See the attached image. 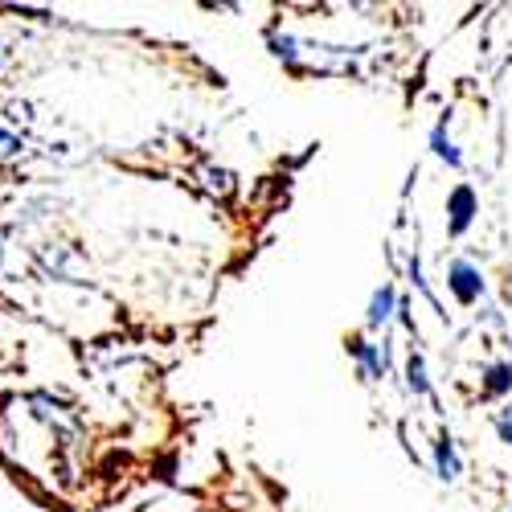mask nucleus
Returning a JSON list of instances; mask_svg holds the SVG:
<instances>
[{"label":"nucleus","instance_id":"nucleus-1","mask_svg":"<svg viewBox=\"0 0 512 512\" xmlns=\"http://www.w3.org/2000/svg\"><path fill=\"white\" fill-rule=\"evenodd\" d=\"M37 267L54 275V279H78L82 271H87V263H82V254L70 246V242H50L37 250Z\"/></svg>","mask_w":512,"mask_h":512},{"label":"nucleus","instance_id":"nucleus-2","mask_svg":"<svg viewBox=\"0 0 512 512\" xmlns=\"http://www.w3.org/2000/svg\"><path fill=\"white\" fill-rule=\"evenodd\" d=\"M447 283H451V291H455L459 304H476L480 295H484V279H480V271L467 263V259H455V263L447 267Z\"/></svg>","mask_w":512,"mask_h":512},{"label":"nucleus","instance_id":"nucleus-3","mask_svg":"<svg viewBox=\"0 0 512 512\" xmlns=\"http://www.w3.org/2000/svg\"><path fill=\"white\" fill-rule=\"evenodd\" d=\"M447 213H451V234L459 238L467 226H472V213H476V193L467 189V185H459V189L451 193V201H447Z\"/></svg>","mask_w":512,"mask_h":512},{"label":"nucleus","instance_id":"nucleus-4","mask_svg":"<svg viewBox=\"0 0 512 512\" xmlns=\"http://www.w3.org/2000/svg\"><path fill=\"white\" fill-rule=\"evenodd\" d=\"M394 312H398V291H394V287L386 283V287H377V291H373L365 324H369V328H381V324H386V320H390Z\"/></svg>","mask_w":512,"mask_h":512},{"label":"nucleus","instance_id":"nucleus-5","mask_svg":"<svg viewBox=\"0 0 512 512\" xmlns=\"http://www.w3.org/2000/svg\"><path fill=\"white\" fill-rule=\"evenodd\" d=\"M349 353L357 357V365H361L365 377H381V373H386V349H381V345H369V340H353Z\"/></svg>","mask_w":512,"mask_h":512},{"label":"nucleus","instance_id":"nucleus-6","mask_svg":"<svg viewBox=\"0 0 512 512\" xmlns=\"http://www.w3.org/2000/svg\"><path fill=\"white\" fill-rule=\"evenodd\" d=\"M435 472H439V480H459V455H455V443L443 435L439 443H435Z\"/></svg>","mask_w":512,"mask_h":512},{"label":"nucleus","instance_id":"nucleus-7","mask_svg":"<svg viewBox=\"0 0 512 512\" xmlns=\"http://www.w3.org/2000/svg\"><path fill=\"white\" fill-rule=\"evenodd\" d=\"M431 148H435V156L447 160L451 168H463V156L455 152V144H451V136H447V123H439L435 132H431Z\"/></svg>","mask_w":512,"mask_h":512},{"label":"nucleus","instance_id":"nucleus-8","mask_svg":"<svg viewBox=\"0 0 512 512\" xmlns=\"http://www.w3.org/2000/svg\"><path fill=\"white\" fill-rule=\"evenodd\" d=\"M512 390V365L504 361V365H492L488 369V381H484V394L488 398H496V394H508Z\"/></svg>","mask_w":512,"mask_h":512},{"label":"nucleus","instance_id":"nucleus-9","mask_svg":"<svg viewBox=\"0 0 512 512\" xmlns=\"http://www.w3.org/2000/svg\"><path fill=\"white\" fill-rule=\"evenodd\" d=\"M406 386H410L418 398L431 394V381H426V365H422V357H418V353L406 361Z\"/></svg>","mask_w":512,"mask_h":512},{"label":"nucleus","instance_id":"nucleus-10","mask_svg":"<svg viewBox=\"0 0 512 512\" xmlns=\"http://www.w3.org/2000/svg\"><path fill=\"white\" fill-rule=\"evenodd\" d=\"M21 152H25V140L13 136L9 127H0V160H13V156H21Z\"/></svg>","mask_w":512,"mask_h":512},{"label":"nucleus","instance_id":"nucleus-11","mask_svg":"<svg viewBox=\"0 0 512 512\" xmlns=\"http://www.w3.org/2000/svg\"><path fill=\"white\" fill-rule=\"evenodd\" d=\"M496 435H500V439L512 447V402H508V406L496 414Z\"/></svg>","mask_w":512,"mask_h":512},{"label":"nucleus","instance_id":"nucleus-12","mask_svg":"<svg viewBox=\"0 0 512 512\" xmlns=\"http://www.w3.org/2000/svg\"><path fill=\"white\" fill-rule=\"evenodd\" d=\"M5 58H9V50H5V41H0V70H5Z\"/></svg>","mask_w":512,"mask_h":512},{"label":"nucleus","instance_id":"nucleus-13","mask_svg":"<svg viewBox=\"0 0 512 512\" xmlns=\"http://www.w3.org/2000/svg\"><path fill=\"white\" fill-rule=\"evenodd\" d=\"M0 267H5V238H0Z\"/></svg>","mask_w":512,"mask_h":512}]
</instances>
